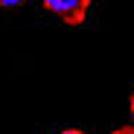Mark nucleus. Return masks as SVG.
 Instances as JSON below:
<instances>
[{
  "mask_svg": "<svg viewBox=\"0 0 134 134\" xmlns=\"http://www.w3.org/2000/svg\"><path fill=\"white\" fill-rule=\"evenodd\" d=\"M87 6H91V0H44V9L58 15L64 24H82Z\"/></svg>",
  "mask_w": 134,
  "mask_h": 134,
  "instance_id": "f257e3e1",
  "label": "nucleus"
},
{
  "mask_svg": "<svg viewBox=\"0 0 134 134\" xmlns=\"http://www.w3.org/2000/svg\"><path fill=\"white\" fill-rule=\"evenodd\" d=\"M20 3H26V0H0V9H6V12H9V9H18Z\"/></svg>",
  "mask_w": 134,
  "mask_h": 134,
  "instance_id": "f03ea898",
  "label": "nucleus"
},
{
  "mask_svg": "<svg viewBox=\"0 0 134 134\" xmlns=\"http://www.w3.org/2000/svg\"><path fill=\"white\" fill-rule=\"evenodd\" d=\"M114 134H134V125H125V128H117Z\"/></svg>",
  "mask_w": 134,
  "mask_h": 134,
  "instance_id": "7ed1b4c3",
  "label": "nucleus"
},
{
  "mask_svg": "<svg viewBox=\"0 0 134 134\" xmlns=\"http://www.w3.org/2000/svg\"><path fill=\"white\" fill-rule=\"evenodd\" d=\"M58 134H82V131H76V128H67V131H58Z\"/></svg>",
  "mask_w": 134,
  "mask_h": 134,
  "instance_id": "20e7f679",
  "label": "nucleus"
},
{
  "mask_svg": "<svg viewBox=\"0 0 134 134\" xmlns=\"http://www.w3.org/2000/svg\"><path fill=\"white\" fill-rule=\"evenodd\" d=\"M131 114H134V93H131Z\"/></svg>",
  "mask_w": 134,
  "mask_h": 134,
  "instance_id": "39448f33",
  "label": "nucleus"
}]
</instances>
